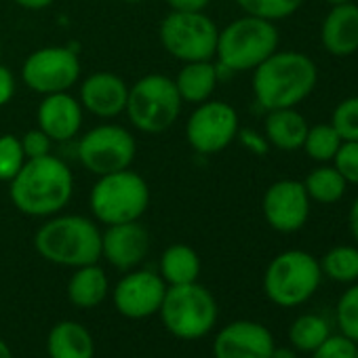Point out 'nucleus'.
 <instances>
[{"label":"nucleus","instance_id":"1","mask_svg":"<svg viewBox=\"0 0 358 358\" xmlns=\"http://www.w3.org/2000/svg\"><path fill=\"white\" fill-rule=\"evenodd\" d=\"M72 194L74 175L53 154L26 160L22 171L9 182L11 205L28 217L47 220L62 213L70 205Z\"/></svg>","mask_w":358,"mask_h":358},{"label":"nucleus","instance_id":"2","mask_svg":"<svg viewBox=\"0 0 358 358\" xmlns=\"http://www.w3.org/2000/svg\"><path fill=\"white\" fill-rule=\"evenodd\" d=\"M318 83V68L312 57L299 51H274L253 70V95L262 110L297 108L312 95Z\"/></svg>","mask_w":358,"mask_h":358},{"label":"nucleus","instance_id":"3","mask_svg":"<svg viewBox=\"0 0 358 358\" xmlns=\"http://www.w3.org/2000/svg\"><path fill=\"white\" fill-rule=\"evenodd\" d=\"M36 253L62 268H80L99 264L101 259V230L95 220L78 213L53 215L34 234Z\"/></svg>","mask_w":358,"mask_h":358},{"label":"nucleus","instance_id":"4","mask_svg":"<svg viewBox=\"0 0 358 358\" xmlns=\"http://www.w3.org/2000/svg\"><path fill=\"white\" fill-rule=\"evenodd\" d=\"M278 43L280 36L274 22L243 15L220 30L215 64L220 66V72H253L278 51Z\"/></svg>","mask_w":358,"mask_h":358},{"label":"nucleus","instance_id":"5","mask_svg":"<svg viewBox=\"0 0 358 358\" xmlns=\"http://www.w3.org/2000/svg\"><path fill=\"white\" fill-rule=\"evenodd\" d=\"M217 301L199 280L166 287L158 316L162 327L177 339L196 341L207 337L217 324Z\"/></svg>","mask_w":358,"mask_h":358},{"label":"nucleus","instance_id":"6","mask_svg":"<svg viewBox=\"0 0 358 358\" xmlns=\"http://www.w3.org/2000/svg\"><path fill=\"white\" fill-rule=\"evenodd\" d=\"M150 186L145 179L133 171H116L97 177L89 194V207L93 220L103 226L139 222L150 207Z\"/></svg>","mask_w":358,"mask_h":358},{"label":"nucleus","instance_id":"7","mask_svg":"<svg viewBox=\"0 0 358 358\" xmlns=\"http://www.w3.org/2000/svg\"><path fill=\"white\" fill-rule=\"evenodd\" d=\"M175 80L164 74H145L129 87L124 114L133 129L156 135L171 129L182 114Z\"/></svg>","mask_w":358,"mask_h":358},{"label":"nucleus","instance_id":"8","mask_svg":"<svg viewBox=\"0 0 358 358\" xmlns=\"http://www.w3.org/2000/svg\"><path fill=\"white\" fill-rule=\"evenodd\" d=\"M322 282L320 262L301 249L278 253L264 272V293L278 308H297L318 291Z\"/></svg>","mask_w":358,"mask_h":358},{"label":"nucleus","instance_id":"9","mask_svg":"<svg viewBox=\"0 0 358 358\" xmlns=\"http://www.w3.org/2000/svg\"><path fill=\"white\" fill-rule=\"evenodd\" d=\"M158 36L162 49L182 64L205 62L215 59L220 28L205 11H171L160 22Z\"/></svg>","mask_w":358,"mask_h":358},{"label":"nucleus","instance_id":"10","mask_svg":"<svg viewBox=\"0 0 358 358\" xmlns=\"http://www.w3.org/2000/svg\"><path fill=\"white\" fill-rule=\"evenodd\" d=\"M80 164L95 177L131 169L137 156L135 135L114 122H103L89 129L76 148Z\"/></svg>","mask_w":358,"mask_h":358},{"label":"nucleus","instance_id":"11","mask_svg":"<svg viewBox=\"0 0 358 358\" xmlns=\"http://www.w3.org/2000/svg\"><path fill=\"white\" fill-rule=\"evenodd\" d=\"M22 80L38 95L70 91L80 80V59L70 47H41L26 57Z\"/></svg>","mask_w":358,"mask_h":358},{"label":"nucleus","instance_id":"12","mask_svg":"<svg viewBox=\"0 0 358 358\" xmlns=\"http://www.w3.org/2000/svg\"><path fill=\"white\" fill-rule=\"evenodd\" d=\"M238 129V112L230 103L207 99L190 114L186 122V139L196 154L213 156L236 139Z\"/></svg>","mask_w":358,"mask_h":358},{"label":"nucleus","instance_id":"13","mask_svg":"<svg viewBox=\"0 0 358 358\" xmlns=\"http://www.w3.org/2000/svg\"><path fill=\"white\" fill-rule=\"evenodd\" d=\"M166 282L154 270L133 268L112 289V303L116 312L129 320H143L158 314Z\"/></svg>","mask_w":358,"mask_h":358},{"label":"nucleus","instance_id":"14","mask_svg":"<svg viewBox=\"0 0 358 358\" xmlns=\"http://www.w3.org/2000/svg\"><path fill=\"white\" fill-rule=\"evenodd\" d=\"M310 196L303 182L297 179H278L262 199V213L268 226L280 234H293L301 230L310 217Z\"/></svg>","mask_w":358,"mask_h":358},{"label":"nucleus","instance_id":"15","mask_svg":"<svg viewBox=\"0 0 358 358\" xmlns=\"http://www.w3.org/2000/svg\"><path fill=\"white\" fill-rule=\"evenodd\" d=\"M272 331L255 320H234L213 337V358H270L274 350Z\"/></svg>","mask_w":358,"mask_h":358},{"label":"nucleus","instance_id":"16","mask_svg":"<svg viewBox=\"0 0 358 358\" xmlns=\"http://www.w3.org/2000/svg\"><path fill=\"white\" fill-rule=\"evenodd\" d=\"M150 251V234L139 222L106 226L101 232V257L116 270L137 268Z\"/></svg>","mask_w":358,"mask_h":358},{"label":"nucleus","instance_id":"17","mask_svg":"<svg viewBox=\"0 0 358 358\" xmlns=\"http://www.w3.org/2000/svg\"><path fill=\"white\" fill-rule=\"evenodd\" d=\"M129 85L114 72H93L80 83L78 101L85 112L110 120L124 114Z\"/></svg>","mask_w":358,"mask_h":358},{"label":"nucleus","instance_id":"18","mask_svg":"<svg viewBox=\"0 0 358 358\" xmlns=\"http://www.w3.org/2000/svg\"><path fill=\"white\" fill-rule=\"evenodd\" d=\"M83 118L85 110L78 97L70 95V91L43 95L36 110V127L43 129L53 141L74 139L83 129Z\"/></svg>","mask_w":358,"mask_h":358},{"label":"nucleus","instance_id":"19","mask_svg":"<svg viewBox=\"0 0 358 358\" xmlns=\"http://www.w3.org/2000/svg\"><path fill=\"white\" fill-rule=\"evenodd\" d=\"M320 43L333 57H350L358 51V5L352 0L333 5L320 26Z\"/></svg>","mask_w":358,"mask_h":358},{"label":"nucleus","instance_id":"20","mask_svg":"<svg viewBox=\"0 0 358 358\" xmlns=\"http://www.w3.org/2000/svg\"><path fill=\"white\" fill-rule=\"evenodd\" d=\"M220 78H222V72H220V66L215 64V59H205V62L184 64L173 80H175V87H177L179 97H182L184 103L199 106V103L211 99Z\"/></svg>","mask_w":358,"mask_h":358},{"label":"nucleus","instance_id":"21","mask_svg":"<svg viewBox=\"0 0 358 358\" xmlns=\"http://www.w3.org/2000/svg\"><path fill=\"white\" fill-rule=\"evenodd\" d=\"M310 124L297 108H280L270 110L264 120V135L268 143L282 152H293L303 145L306 133Z\"/></svg>","mask_w":358,"mask_h":358},{"label":"nucleus","instance_id":"22","mask_svg":"<svg viewBox=\"0 0 358 358\" xmlns=\"http://www.w3.org/2000/svg\"><path fill=\"white\" fill-rule=\"evenodd\" d=\"M49 358H95L91 331L76 320H59L47 335Z\"/></svg>","mask_w":358,"mask_h":358},{"label":"nucleus","instance_id":"23","mask_svg":"<svg viewBox=\"0 0 358 358\" xmlns=\"http://www.w3.org/2000/svg\"><path fill=\"white\" fill-rule=\"evenodd\" d=\"M110 293V280L99 264L74 268L68 280V299L80 310H91L103 303Z\"/></svg>","mask_w":358,"mask_h":358},{"label":"nucleus","instance_id":"24","mask_svg":"<svg viewBox=\"0 0 358 358\" xmlns=\"http://www.w3.org/2000/svg\"><path fill=\"white\" fill-rule=\"evenodd\" d=\"M201 270H203V264H201L199 253L184 243H175L166 247L158 262V274L162 276L166 287L196 282L201 276Z\"/></svg>","mask_w":358,"mask_h":358},{"label":"nucleus","instance_id":"25","mask_svg":"<svg viewBox=\"0 0 358 358\" xmlns=\"http://www.w3.org/2000/svg\"><path fill=\"white\" fill-rule=\"evenodd\" d=\"M303 188L312 203L318 205H335L343 199L348 182L341 173L333 166V162H324L308 173L303 179Z\"/></svg>","mask_w":358,"mask_h":358},{"label":"nucleus","instance_id":"26","mask_svg":"<svg viewBox=\"0 0 358 358\" xmlns=\"http://www.w3.org/2000/svg\"><path fill=\"white\" fill-rule=\"evenodd\" d=\"M331 335L327 318L318 314H301L289 327V343L297 352L312 354Z\"/></svg>","mask_w":358,"mask_h":358},{"label":"nucleus","instance_id":"27","mask_svg":"<svg viewBox=\"0 0 358 358\" xmlns=\"http://www.w3.org/2000/svg\"><path fill=\"white\" fill-rule=\"evenodd\" d=\"M322 276L339 282L352 285L358 280V247L352 245H337L329 249L320 259Z\"/></svg>","mask_w":358,"mask_h":358},{"label":"nucleus","instance_id":"28","mask_svg":"<svg viewBox=\"0 0 358 358\" xmlns=\"http://www.w3.org/2000/svg\"><path fill=\"white\" fill-rule=\"evenodd\" d=\"M339 145H341L339 133L333 129L331 122H324V124H314L308 129L301 150L306 152L310 160L324 164V162H333Z\"/></svg>","mask_w":358,"mask_h":358},{"label":"nucleus","instance_id":"29","mask_svg":"<svg viewBox=\"0 0 358 358\" xmlns=\"http://www.w3.org/2000/svg\"><path fill=\"white\" fill-rule=\"evenodd\" d=\"M245 15H253L268 22H280L299 11L303 0H236Z\"/></svg>","mask_w":358,"mask_h":358},{"label":"nucleus","instance_id":"30","mask_svg":"<svg viewBox=\"0 0 358 358\" xmlns=\"http://www.w3.org/2000/svg\"><path fill=\"white\" fill-rule=\"evenodd\" d=\"M335 320L341 335L358 343V280L348 285L335 306Z\"/></svg>","mask_w":358,"mask_h":358},{"label":"nucleus","instance_id":"31","mask_svg":"<svg viewBox=\"0 0 358 358\" xmlns=\"http://www.w3.org/2000/svg\"><path fill=\"white\" fill-rule=\"evenodd\" d=\"M26 152L22 148V139L13 133L0 135V182L9 184L11 179L26 164Z\"/></svg>","mask_w":358,"mask_h":358},{"label":"nucleus","instance_id":"32","mask_svg":"<svg viewBox=\"0 0 358 358\" xmlns=\"http://www.w3.org/2000/svg\"><path fill=\"white\" fill-rule=\"evenodd\" d=\"M331 124L339 133L341 141H358V95L345 97L337 103Z\"/></svg>","mask_w":358,"mask_h":358},{"label":"nucleus","instance_id":"33","mask_svg":"<svg viewBox=\"0 0 358 358\" xmlns=\"http://www.w3.org/2000/svg\"><path fill=\"white\" fill-rule=\"evenodd\" d=\"M333 166L341 173L348 186H358V141H341Z\"/></svg>","mask_w":358,"mask_h":358},{"label":"nucleus","instance_id":"34","mask_svg":"<svg viewBox=\"0 0 358 358\" xmlns=\"http://www.w3.org/2000/svg\"><path fill=\"white\" fill-rule=\"evenodd\" d=\"M356 356V341L341 333H331L314 352L312 358H354Z\"/></svg>","mask_w":358,"mask_h":358},{"label":"nucleus","instance_id":"35","mask_svg":"<svg viewBox=\"0 0 358 358\" xmlns=\"http://www.w3.org/2000/svg\"><path fill=\"white\" fill-rule=\"evenodd\" d=\"M20 139H22V148H24L28 160H30V158L49 156V154L53 152V143H55V141H53L43 129H38V127L26 131Z\"/></svg>","mask_w":358,"mask_h":358},{"label":"nucleus","instance_id":"36","mask_svg":"<svg viewBox=\"0 0 358 358\" xmlns=\"http://www.w3.org/2000/svg\"><path fill=\"white\" fill-rule=\"evenodd\" d=\"M236 139H238L251 154H255V156H266L268 150H270V143H268L266 135H264V133H257V131H253V129H238Z\"/></svg>","mask_w":358,"mask_h":358},{"label":"nucleus","instance_id":"37","mask_svg":"<svg viewBox=\"0 0 358 358\" xmlns=\"http://www.w3.org/2000/svg\"><path fill=\"white\" fill-rule=\"evenodd\" d=\"M15 91H17L15 74L7 66L0 64V108H5L15 97Z\"/></svg>","mask_w":358,"mask_h":358},{"label":"nucleus","instance_id":"38","mask_svg":"<svg viewBox=\"0 0 358 358\" xmlns=\"http://www.w3.org/2000/svg\"><path fill=\"white\" fill-rule=\"evenodd\" d=\"M211 0H164V5L171 11H184V13H194V11H205Z\"/></svg>","mask_w":358,"mask_h":358},{"label":"nucleus","instance_id":"39","mask_svg":"<svg viewBox=\"0 0 358 358\" xmlns=\"http://www.w3.org/2000/svg\"><path fill=\"white\" fill-rule=\"evenodd\" d=\"M13 3L26 11H45L55 3V0H13Z\"/></svg>","mask_w":358,"mask_h":358},{"label":"nucleus","instance_id":"40","mask_svg":"<svg viewBox=\"0 0 358 358\" xmlns=\"http://www.w3.org/2000/svg\"><path fill=\"white\" fill-rule=\"evenodd\" d=\"M348 226H350L352 238L358 243V196L354 199V203H352V207H350V213H348Z\"/></svg>","mask_w":358,"mask_h":358},{"label":"nucleus","instance_id":"41","mask_svg":"<svg viewBox=\"0 0 358 358\" xmlns=\"http://www.w3.org/2000/svg\"><path fill=\"white\" fill-rule=\"evenodd\" d=\"M270 358H297V350H293V348H278V345H274V350H272V356Z\"/></svg>","mask_w":358,"mask_h":358},{"label":"nucleus","instance_id":"42","mask_svg":"<svg viewBox=\"0 0 358 358\" xmlns=\"http://www.w3.org/2000/svg\"><path fill=\"white\" fill-rule=\"evenodd\" d=\"M0 358H13V352L3 337H0Z\"/></svg>","mask_w":358,"mask_h":358},{"label":"nucleus","instance_id":"43","mask_svg":"<svg viewBox=\"0 0 358 358\" xmlns=\"http://www.w3.org/2000/svg\"><path fill=\"white\" fill-rule=\"evenodd\" d=\"M120 3H127V5H141V3H148V0H120Z\"/></svg>","mask_w":358,"mask_h":358},{"label":"nucleus","instance_id":"44","mask_svg":"<svg viewBox=\"0 0 358 358\" xmlns=\"http://www.w3.org/2000/svg\"><path fill=\"white\" fill-rule=\"evenodd\" d=\"M324 3H329V5L333 7V5H343V3H350V0H324Z\"/></svg>","mask_w":358,"mask_h":358},{"label":"nucleus","instance_id":"45","mask_svg":"<svg viewBox=\"0 0 358 358\" xmlns=\"http://www.w3.org/2000/svg\"><path fill=\"white\" fill-rule=\"evenodd\" d=\"M0 59H3V43H0Z\"/></svg>","mask_w":358,"mask_h":358},{"label":"nucleus","instance_id":"46","mask_svg":"<svg viewBox=\"0 0 358 358\" xmlns=\"http://www.w3.org/2000/svg\"><path fill=\"white\" fill-rule=\"evenodd\" d=\"M354 358H358V343H356V356Z\"/></svg>","mask_w":358,"mask_h":358}]
</instances>
